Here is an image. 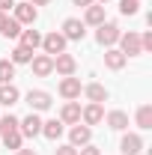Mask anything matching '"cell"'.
I'll return each instance as SVG.
<instances>
[{
	"label": "cell",
	"mask_w": 152,
	"mask_h": 155,
	"mask_svg": "<svg viewBox=\"0 0 152 155\" xmlns=\"http://www.w3.org/2000/svg\"><path fill=\"white\" fill-rule=\"evenodd\" d=\"M119 149L125 155H137L140 149H143V140H140V134H125L122 137V143H119Z\"/></svg>",
	"instance_id": "5bb4252c"
},
{
	"label": "cell",
	"mask_w": 152,
	"mask_h": 155,
	"mask_svg": "<svg viewBox=\"0 0 152 155\" xmlns=\"http://www.w3.org/2000/svg\"><path fill=\"white\" fill-rule=\"evenodd\" d=\"M137 125L140 128H152V104H140L137 107Z\"/></svg>",
	"instance_id": "603a6c76"
},
{
	"label": "cell",
	"mask_w": 152,
	"mask_h": 155,
	"mask_svg": "<svg viewBox=\"0 0 152 155\" xmlns=\"http://www.w3.org/2000/svg\"><path fill=\"white\" fill-rule=\"evenodd\" d=\"M107 125H111L114 131L128 128V114H125V110H111V114H107Z\"/></svg>",
	"instance_id": "ffe728a7"
},
{
	"label": "cell",
	"mask_w": 152,
	"mask_h": 155,
	"mask_svg": "<svg viewBox=\"0 0 152 155\" xmlns=\"http://www.w3.org/2000/svg\"><path fill=\"white\" fill-rule=\"evenodd\" d=\"M42 48H45V54L51 57V54H63L66 51V36L63 33H48V36H42Z\"/></svg>",
	"instance_id": "3957f363"
},
{
	"label": "cell",
	"mask_w": 152,
	"mask_h": 155,
	"mask_svg": "<svg viewBox=\"0 0 152 155\" xmlns=\"http://www.w3.org/2000/svg\"><path fill=\"white\" fill-rule=\"evenodd\" d=\"M12 9H15V21L18 24H33L36 21V6L33 3H15Z\"/></svg>",
	"instance_id": "8fae6325"
},
{
	"label": "cell",
	"mask_w": 152,
	"mask_h": 155,
	"mask_svg": "<svg viewBox=\"0 0 152 155\" xmlns=\"http://www.w3.org/2000/svg\"><path fill=\"white\" fill-rule=\"evenodd\" d=\"M15 155H36V152H33V149H18Z\"/></svg>",
	"instance_id": "836d02e7"
},
{
	"label": "cell",
	"mask_w": 152,
	"mask_h": 155,
	"mask_svg": "<svg viewBox=\"0 0 152 155\" xmlns=\"http://www.w3.org/2000/svg\"><path fill=\"white\" fill-rule=\"evenodd\" d=\"M42 134L48 137V140H60V137H63V122H60V119L42 122Z\"/></svg>",
	"instance_id": "d6986e66"
},
{
	"label": "cell",
	"mask_w": 152,
	"mask_h": 155,
	"mask_svg": "<svg viewBox=\"0 0 152 155\" xmlns=\"http://www.w3.org/2000/svg\"><path fill=\"white\" fill-rule=\"evenodd\" d=\"M18 87L15 84H0V104H6V107H12L15 101H18Z\"/></svg>",
	"instance_id": "9a60e30c"
},
{
	"label": "cell",
	"mask_w": 152,
	"mask_h": 155,
	"mask_svg": "<svg viewBox=\"0 0 152 155\" xmlns=\"http://www.w3.org/2000/svg\"><path fill=\"white\" fill-rule=\"evenodd\" d=\"M3 36H9V39H15V36H21V24L15 18H9L6 15V21H3V30H0Z\"/></svg>",
	"instance_id": "d4e9b609"
},
{
	"label": "cell",
	"mask_w": 152,
	"mask_h": 155,
	"mask_svg": "<svg viewBox=\"0 0 152 155\" xmlns=\"http://www.w3.org/2000/svg\"><path fill=\"white\" fill-rule=\"evenodd\" d=\"M81 116H84V122H87V125H98V122L104 119V110H101V104L90 101V104L81 110Z\"/></svg>",
	"instance_id": "7c38bea8"
},
{
	"label": "cell",
	"mask_w": 152,
	"mask_h": 155,
	"mask_svg": "<svg viewBox=\"0 0 152 155\" xmlns=\"http://www.w3.org/2000/svg\"><path fill=\"white\" fill-rule=\"evenodd\" d=\"M60 122H72V125L81 122V104H78V101H69V104L60 110Z\"/></svg>",
	"instance_id": "e0dca14e"
},
{
	"label": "cell",
	"mask_w": 152,
	"mask_h": 155,
	"mask_svg": "<svg viewBox=\"0 0 152 155\" xmlns=\"http://www.w3.org/2000/svg\"><path fill=\"white\" fill-rule=\"evenodd\" d=\"M3 21H6V12H0V30H3Z\"/></svg>",
	"instance_id": "e575fe53"
},
{
	"label": "cell",
	"mask_w": 152,
	"mask_h": 155,
	"mask_svg": "<svg viewBox=\"0 0 152 155\" xmlns=\"http://www.w3.org/2000/svg\"><path fill=\"white\" fill-rule=\"evenodd\" d=\"M27 104H30L33 110H48V107H51V93H45V90H30V93H27Z\"/></svg>",
	"instance_id": "52a82bcc"
},
{
	"label": "cell",
	"mask_w": 152,
	"mask_h": 155,
	"mask_svg": "<svg viewBox=\"0 0 152 155\" xmlns=\"http://www.w3.org/2000/svg\"><path fill=\"white\" fill-rule=\"evenodd\" d=\"M12 78H15V63L0 60V84H12Z\"/></svg>",
	"instance_id": "cb8c5ba5"
},
{
	"label": "cell",
	"mask_w": 152,
	"mask_h": 155,
	"mask_svg": "<svg viewBox=\"0 0 152 155\" xmlns=\"http://www.w3.org/2000/svg\"><path fill=\"white\" fill-rule=\"evenodd\" d=\"M75 69H78V63H75L72 54H66V51H63V54L54 57V72H57V75L69 78V75H75Z\"/></svg>",
	"instance_id": "8992f818"
},
{
	"label": "cell",
	"mask_w": 152,
	"mask_h": 155,
	"mask_svg": "<svg viewBox=\"0 0 152 155\" xmlns=\"http://www.w3.org/2000/svg\"><path fill=\"white\" fill-rule=\"evenodd\" d=\"M39 45H42L39 30H21V48H27V51H36Z\"/></svg>",
	"instance_id": "ac0fdd59"
},
{
	"label": "cell",
	"mask_w": 152,
	"mask_h": 155,
	"mask_svg": "<svg viewBox=\"0 0 152 155\" xmlns=\"http://www.w3.org/2000/svg\"><path fill=\"white\" fill-rule=\"evenodd\" d=\"M125 54H122V51H116V48H107V51H104V66H107V69H114V72H119V69H122V66H125Z\"/></svg>",
	"instance_id": "4fadbf2b"
},
{
	"label": "cell",
	"mask_w": 152,
	"mask_h": 155,
	"mask_svg": "<svg viewBox=\"0 0 152 155\" xmlns=\"http://www.w3.org/2000/svg\"><path fill=\"white\" fill-rule=\"evenodd\" d=\"M78 155H101V152H98V146H90V143H87V146H81Z\"/></svg>",
	"instance_id": "f546056e"
},
{
	"label": "cell",
	"mask_w": 152,
	"mask_h": 155,
	"mask_svg": "<svg viewBox=\"0 0 152 155\" xmlns=\"http://www.w3.org/2000/svg\"><path fill=\"white\" fill-rule=\"evenodd\" d=\"M84 24H104V6L101 3H93V6H87V15H84Z\"/></svg>",
	"instance_id": "2e32d148"
},
{
	"label": "cell",
	"mask_w": 152,
	"mask_h": 155,
	"mask_svg": "<svg viewBox=\"0 0 152 155\" xmlns=\"http://www.w3.org/2000/svg\"><path fill=\"white\" fill-rule=\"evenodd\" d=\"M0 140H3V146H6V149H15V152H18L24 137H21L18 128H12V131H3V134H0Z\"/></svg>",
	"instance_id": "44dd1931"
},
{
	"label": "cell",
	"mask_w": 152,
	"mask_h": 155,
	"mask_svg": "<svg viewBox=\"0 0 152 155\" xmlns=\"http://www.w3.org/2000/svg\"><path fill=\"white\" fill-rule=\"evenodd\" d=\"M30 66H33V72H36L39 78H48L51 72H54V57H48V54H39V57L30 60Z\"/></svg>",
	"instance_id": "ba28073f"
},
{
	"label": "cell",
	"mask_w": 152,
	"mask_h": 155,
	"mask_svg": "<svg viewBox=\"0 0 152 155\" xmlns=\"http://www.w3.org/2000/svg\"><path fill=\"white\" fill-rule=\"evenodd\" d=\"M27 3H33V6H48L51 0H27Z\"/></svg>",
	"instance_id": "1f68e13d"
},
{
	"label": "cell",
	"mask_w": 152,
	"mask_h": 155,
	"mask_svg": "<svg viewBox=\"0 0 152 155\" xmlns=\"http://www.w3.org/2000/svg\"><path fill=\"white\" fill-rule=\"evenodd\" d=\"M84 33H87V24L78 18H66L63 21V36H66V42L72 39V42H81L84 39Z\"/></svg>",
	"instance_id": "277c9868"
},
{
	"label": "cell",
	"mask_w": 152,
	"mask_h": 155,
	"mask_svg": "<svg viewBox=\"0 0 152 155\" xmlns=\"http://www.w3.org/2000/svg\"><path fill=\"white\" fill-rule=\"evenodd\" d=\"M95 42H98V45H104V48H114L116 42H119V27L111 24V21L98 24V30H95Z\"/></svg>",
	"instance_id": "6da1fadb"
},
{
	"label": "cell",
	"mask_w": 152,
	"mask_h": 155,
	"mask_svg": "<svg viewBox=\"0 0 152 155\" xmlns=\"http://www.w3.org/2000/svg\"><path fill=\"white\" fill-rule=\"evenodd\" d=\"M54 155H78V146H72V143H66V146H57V149H54Z\"/></svg>",
	"instance_id": "83f0119b"
},
{
	"label": "cell",
	"mask_w": 152,
	"mask_h": 155,
	"mask_svg": "<svg viewBox=\"0 0 152 155\" xmlns=\"http://www.w3.org/2000/svg\"><path fill=\"white\" fill-rule=\"evenodd\" d=\"M69 137H72V146H87V143H90V137H93V128H90V125L75 122V125H72V131H69Z\"/></svg>",
	"instance_id": "9c48e42d"
},
{
	"label": "cell",
	"mask_w": 152,
	"mask_h": 155,
	"mask_svg": "<svg viewBox=\"0 0 152 155\" xmlns=\"http://www.w3.org/2000/svg\"><path fill=\"white\" fill-rule=\"evenodd\" d=\"M9 60H12L15 66H24V63H30V60H33V51H27V48H21V45H18V48L12 51V57H9Z\"/></svg>",
	"instance_id": "484cf974"
},
{
	"label": "cell",
	"mask_w": 152,
	"mask_h": 155,
	"mask_svg": "<svg viewBox=\"0 0 152 155\" xmlns=\"http://www.w3.org/2000/svg\"><path fill=\"white\" fill-rule=\"evenodd\" d=\"M60 96L63 98H69V101H72V98H78L81 96V81H78V78H63V81H60Z\"/></svg>",
	"instance_id": "30bf717a"
},
{
	"label": "cell",
	"mask_w": 152,
	"mask_h": 155,
	"mask_svg": "<svg viewBox=\"0 0 152 155\" xmlns=\"http://www.w3.org/2000/svg\"><path fill=\"white\" fill-rule=\"evenodd\" d=\"M119 51L125 54V57H137V54H143V48H140V36L134 33V30H128V33H119Z\"/></svg>",
	"instance_id": "7a4b0ae2"
},
{
	"label": "cell",
	"mask_w": 152,
	"mask_h": 155,
	"mask_svg": "<svg viewBox=\"0 0 152 155\" xmlns=\"http://www.w3.org/2000/svg\"><path fill=\"white\" fill-rule=\"evenodd\" d=\"M140 48H143V51H152V30L140 36Z\"/></svg>",
	"instance_id": "f1b7e54d"
},
{
	"label": "cell",
	"mask_w": 152,
	"mask_h": 155,
	"mask_svg": "<svg viewBox=\"0 0 152 155\" xmlns=\"http://www.w3.org/2000/svg\"><path fill=\"white\" fill-rule=\"evenodd\" d=\"M15 6V0H0V12H6V9H12Z\"/></svg>",
	"instance_id": "4dcf8cb0"
},
{
	"label": "cell",
	"mask_w": 152,
	"mask_h": 155,
	"mask_svg": "<svg viewBox=\"0 0 152 155\" xmlns=\"http://www.w3.org/2000/svg\"><path fill=\"white\" fill-rule=\"evenodd\" d=\"M75 3H78V6H93L95 0H75Z\"/></svg>",
	"instance_id": "d6a6232c"
},
{
	"label": "cell",
	"mask_w": 152,
	"mask_h": 155,
	"mask_svg": "<svg viewBox=\"0 0 152 155\" xmlns=\"http://www.w3.org/2000/svg\"><path fill=\"white\" fill-rule=\"evenodd\" d=\"M84 93H87V98H90V101H95V104H101V101H107V90H104L101 84H90V87H87Z\"/></svg>",
	"instance_id": "7402d4cb"
},
{
	"label": "cell",
	"mask_w": 152,
	"mask_h": 155,
	"mask_svg": "<svg viewBox=\"0 0 152 155\" xmlns=\"http://www.w3.org/2000/svg\"><path fill=\"white\" fill-rule=\"evenodd\" d=\"M95 3H107V0H95Z\"/></svg>",
	"instance_id": "d590c367"
},
{
	"label": "cell",
	"mask_w": 152,
	"mask_h": 155,
	"mask_svg": "<svg viewBox=\"0 0 152 155\" xmlns=\"http://www.w3.org/2000/svg\"><path fill=\"white\" fill-rule=\"evenodd\" d=\"M18 131H21V137H36V134H42V119H39L36 114L24 116V119H18Z\"/></svg>",
	"instance_id": "5b68a950"
},
{
	"label": "cell",
	"mask_w": 152,
	"mask_h": 155,
	"mask_svg": "<svg viewBox=\"0 0 152 155\" xmlns=\"http://www.w3.org/2000/svg\"><path fill=\"white\" fill-rule=\"evenodd\" d=\"M140 9V0H119V12L122 15H137Z\"/></svg>",
	"instance_id": "4316f807"
}]
</instances>
